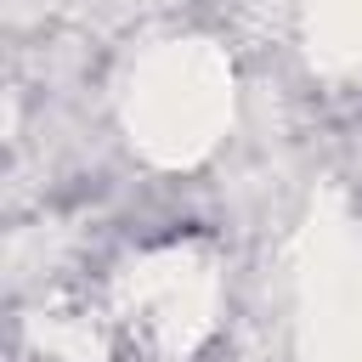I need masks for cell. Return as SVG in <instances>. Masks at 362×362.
<instances>
[]
</instances>
